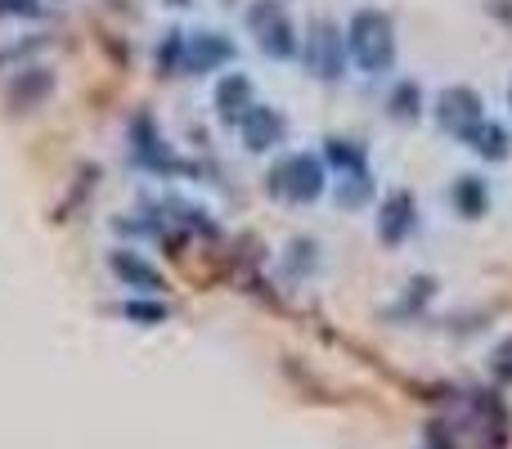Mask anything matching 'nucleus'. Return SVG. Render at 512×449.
I'll use <instances>...</instances> for the list:
<instances>
[{"mask_svg": "<svg viewBox=\"0 0 512 449\" xmlns=\"http://www.w3.org/2000/svg\"><path fill=\"white\" fill-rule=\"evenodd\" d=\"M346 50L373 77L387 72L396 63V27H391V18L378 14V9H360L351 18V27H346Z\"/></svg>", "mask_w": 512, "mask_h": 449, "instance_id": "nucleus-1", "label": "nucleus"}, {"mask_svg": "<svg viewBox=\"0 0 512 449\" xmlns=\"http://www.w3.org/2000/svg\"><path fill=\"white\" fill-rule=\"evenodd\" d=\"M270 194L288 198V203H315L324 194V162L310 153H292L270 171Z\"/></svg>", "mask_w": 512, "mask_h": 449, "instance_id": "nucleus-2", "label": "nucleus"}, {"mask_svg": "<svg viewBox=\"0 0 512 449\" xmlns=\"http://www.w3.org/2000/svg\"><path fill=\"white\" fill-rule=\"evenodd\" d=\"M248 32L274 59H292V54H297V32H292V18L283 14L279 0H256L248 9Z\"/></svg>", "mask_w": 512, "mask_h": 449, "instance_id": "nucleus-3", "label": "nucleus"}, {"mask_svg": "<svg viewBox=\"0 0 512 449\" xmlns=\"http://www.w3.org/2000/svg\"><path fill=\"white\" fill-rule=\"evenodd\" d=\"M306 68L319 81H337L346 68V36L333 23H315L306 36Z\"/></svg>", "mask_w": 512, "mask_h": 449, "instance_id": "nucleus-4", "label": "nucleus"}, {"mask_svg": "<svg viewBox=\"0 0 512 449\" xmlns=\"http://www.w3.org/2000/svg\"><path fill=\"white\" fill-rule=\"evenodd\" d=\"M436 117H441L445 131L463 140V135L481 122V95H477V90H468V86L441 90V99H436Z\"/></svg>", "mask_w": 512, "mask_h": 449, "instance_id": "nucleus-5", "label": "nucleus"}, {"mask_svg": "<svg viewBox=\"0 0 512 449\" xmlns=\"http://www.w3.org/2000/svg\"><path fill=\"white\" fill-rule=\"evenodd\" d=\"M234 45L221 32H198L185 36V72H212L216 63H230Z\"/></svg>", "mask_w": 512, "mask_h": 449, "instance_id": "nucleus-6", "label": "nucleus"}, {"mask_svg": "<svg viewBox=\"0 0 512 449\" xmlns=\"http://www.w3.org/2000/svg\"><path fill=\"white\" fill-rule=\"evenodd\" d=\"M239 131H243V140H248L252 153H265V149H274V144L283 140V117L274 113V108H265V104H252L248 117L239 122Z\"/></svg>", "mask_w": 512, "mask_h": 449, "instance_id": "nucleus-7", "label": "nucleus"}, {"mask_svg": "<svg viewBox=\"0 0 512 449\" xmlns=\"http://www.w3.org/2000/svg\"><path fill=\"white\" fill-rule=\"evenodd\" d=\"M414 198L409 194H391L387 203H382V216H378V234L382 243H405L409 229H414Z\"/></svg>", "mask_w": 512, "mask_h": 449, "instance_id": "nucleus-8", "label": "nucleus"}, {"mask_svg": "<svg viewBox=\"0 0 512 449\" xmlns=\"http://www.w3.org/2000/svg\"><path fill=\"white\" fill-rule=\"evenodd\" d=\"M248 99H252V81L248 77H239V72H230V77L216 86V108H221V117L230 126H239L243 117H248Z\"/></svg>", "mask_w": 512, "mask_h": 449, "instance_id": "nucleus-9", "label": "nucleus"}, {"mask_svg": "<svg viewBox=\"0 0 512 449\" xmlns=\"http://www.w3.org/2000/svg\"><path fill=\"white\" fill-rule=\"evenodd\" d=\"M113 274L131 288H144V292H158L162 288V274L153 270L149 261H140L135 252H113Z\"/></svg>", "mask_w": 512, "mask_h": 449, "instance_id": "nucleus-10", "label": "nucleus"}, {"mask_svg": "<svg viewBox=\"0 0 512 449\" xmlns=\"http://www.w3.org/2000/svg\"><path fill=\"white\" fill-rule=\"evenodd\" d=\"M463 140L472 144V149L481 153V158H490V162H499V158H508V131L499 122H486V117H481L477 126H472L468 135H463Z\"/></svg>", "mask_w": 512, "mask_h": 449, "instance_id": "nucleus-11", "label": "nucleus"}, {"mask_svg": "<svg viewBox=\"0 0 512 449\" xmlns=\"http://www.w3.org/2000/svg\"><path fill=\"white\" fill-rule=\"evenodd\" d=\"M50 86H54V77L45 68H32V72H23V77L9 86V104H18V108H32L36 99H45L50 95Z\"/></svg>", "mask_w": 512, "mask_h": 449, "instance_id": "nucleus-12", "label": "nucleus"}, {"mask_svg": "<svg viewBox=\"0 0 512 449\" xmlns=\"http://www.w3.org/2000/svg\"><path fill=\"white\" fill-rule=\"evenodd\" d=\"M454 207H459L468 221H477V216L486 212V185H481L477 176H463L459 185H454Z\"/></svg>", "mask_w": 512, "mask_h": 449, "instance_id": "nucleus-13", "label": "nucleus"}, {"mask_svg": "<svg viewBox=\"0 0 512 449\" xmlns=\"http://www.w3.org/2000/svg\"><path fill=\"white\" fill-rule=\"evenodd\" d=\"M387 108H391V117H400V122L418 117V108H423V90H418V81H400V86L391 90Z\"/></svg>", "mask_w": 512, "mask_h": 449, "instance_id": "nucleus-14", "label": "nucleus"}, {"mask_svg": "<svg viewBox=\"0 0 512 449\" xmlns=\"http://www.w3.org/2000/svg\"><path fill=\"white\" fill-rule=\"evenodd\" d=\"M328 158H333L337 171H351V176L369 171V167H364V149H360V144H351V140H328Z\"/></svg>", "mask_w": 512, "mask_h": 449, "instance_id": "nucleus-15", "label": "nucleus"}, {"mask_svg": "<svg viewBox=\"0 0 512 449\" xmlns=\"http://www.w3.org/2000/svg\"><path fill=\"white\" fill-rule=\"evenodd\" d=\"M495 373H499L504 382H512V337L495 351Z\"/></svg>", "mask_w": 512, "mask_h": 449, "instance_id": "nucleus-16", "label": "nucleus"}, {"mask_svg": "<svg viewBox=\"0 0 512 449\" xmlns=\"http://www.w3.org/2000/svg\"><path fill=\"white\" fill-rule=\"evenodd\" d=\"M122 315H131V319H153V324H158V319H162V306H140V301H126Z\"/></svg>", "mask_w": 512, "mask_h": 449, "instance_id": "nucleus-17", "label": "nucleus"}, {"mask_svg": "<svg viewBox=\"0 0 512 449\" xmlns=\"http://www.w3.org/2000/svg\"><path fill=\"white\" fill-rule=\"evenodd\" d=\"M36 0H0V14H32Z\"/></svg>", "mask_w": 512, "mask_h": 449, "instance_id": "nucleus-18", "label": "nucleus"}, {"mask_svg": "<svg viewBox=\"0 0 512 449\" xmlns=\"http://www.w3.org/2000/svg\"><path fill=\"white\" fill-rule=\"evenodd\" d=\"M508 99H512V90H508Z\"/></svg>", "mask_w": 512, "mask_h": 449, "instance_id": "nucleus-19", "label": "nucleus"}]
</instances>
